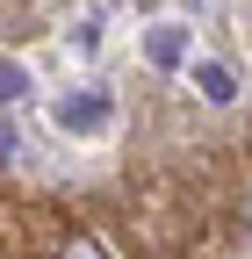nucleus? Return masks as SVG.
I'll return each mask as SVG.
<instances>
[{
	"instance_id": "1",
	"label": "nucleus",
	"mask_w": 252,
	"mask_h": 259,
	"mask_svg": "<svg viewBox=\"0 0 252 259\" xmlns=\"http://www.w3.org/2000/svg\"><path fill=\"white\" fill-rule=\"evenodd\" d=\"M51 115H58V130H72V137H79V130H108L115 101H108L101 87H87V94H65V101H58Z\"/></svg>"
},
{
	"instance_id": "2",
	"label": "nucleus",
	"mask_w": 252,
	"mask_h": 259,
	"mask_svg": "<svg viewBox=\"0 0 252 259\" xmlns=\"http://www.w3.org/2000/svg\"><path fill=\"white\" fill-rule=\"evenodd\" d=\"M187 79H195V87H202V101H216V108H231V101H238V72H231L224 58H195V65H187Z\"/></svg>"
},
{
	"instance_id": "3",
	"label": "nucleus",
	"mask_w": 252,
	"mask_h": 259,
	"mask_svg": "<svg viewBox=\"0 0 252 259\" xmlns=\"http://www.w3.org/2000/svg\"><path fill=\"white\" fill-rule=\"evenodd\" d=\"M144 51H151V65H180V58H187V29H180V22L151 29V36H144Z\"/></svg>"
},
{
	"instance_id": "4",
	"label": "nucleus",
	"mask_w": 252,
	"mask_h": 259,
	"mask_svg": "<svg viewBox=\"0 0 252 259\" xmlns=\"http://www.w3.org/2000/svg\"><path fill=\"white\" fill-rule=\"evenodd\" d=\"M22 94H29V65L0 58V108H8V101H22Z\"/></svg>"
},
{
	"instance_id": "5",
	"label": "nucleus",
	"mask_w": 252,
	"mask_h": 259,
	"mask_svg": "<svg viewBox=\"0 0 252 259\" xmlns=\"http://www.w3.org/2000/svg\"><path fill=\"white\" fill-rule=\"evenodd\" d=\"M72 51H79V58H94V51H101V29H94V22H87V29H72Z\"/></svg>"
},
{
	"instance_id": "6",
	"label": "nucleus",
	"mask_w": 252,
	"mask_h": 259,
	"mask_svg": "<svg viewBox=\"0 0 252 259\" xmlns=\"http://www.w3.org/2000/svg\"><path fill=\"white\" fill-rule=\"evenodd\" d=\"M58 259H108V252H101V245H94V238H72L65 252H58Z\"/></svg>"
},
{
	"instance_id": "7",
	"label": "nucleus",
	"mask_w": 252,
	"mask_h": 259,
	"mask_svg": "<svg viewBox=\"0 0 252 259\" xmlns=\"http://www.w3.org/2000/svg\"><path fill=\"white\" fill-rule=\"evenodd\" d=\"M15 144H22V137H15V122L0 115V166H8V158H15Z\"/></svg>"
},
{
	"instance_id": "8",
	"label": "nucleus",
	"mask_w": 252,
	"mask_h": 259,
	"mask_svg": "<svg viewBox=\"0 0 252 259\" xmlns=\"http://www.w3.org/2000/svg\"><path fill=\"white\" fill-rule=\"evenodd\" d=\"M245 231H252V194H245Z\"/></svg>"
}]
</instances>
